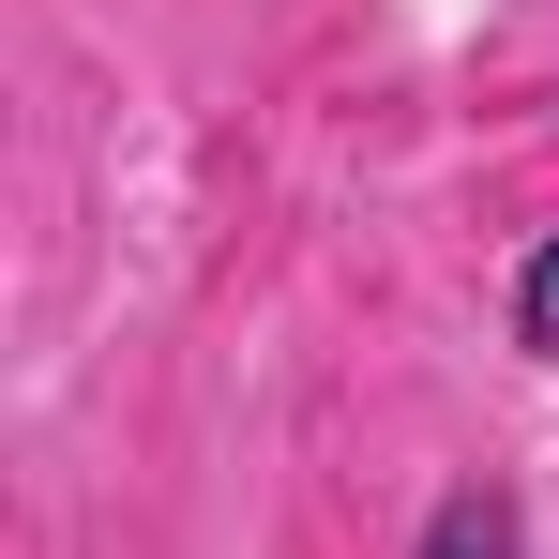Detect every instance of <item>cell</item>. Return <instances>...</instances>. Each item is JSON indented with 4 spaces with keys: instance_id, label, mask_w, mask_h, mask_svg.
<instances>
[{
    "instance_id": "6da1fadb",
    "label": "cell",
    "mask_w": 559,
    "mask_h": 559,
    "mask_svg": "<svg viewBox=\"0 0 559 559\" xmlns=\"http://www.w3.org/2000/svg\"><path fill=\"white\" fill-rule=\"evenodd\" d=\"M408 559H530V530H514L499 484H454V499L424 514V545H408Z\"/></svg>"
},
{
    "instance_id": "7a4b0ae2",
    "label": "cell",
    "mask_w": 559,
    "mask_h": 559,
    "mask_svg": "<svg viewBox=\"0 0 559 559\" xmlns=\"http://www.w3.org/2000/svg\"><path fill=\"white\" fill-rule=\"evenodd\" d=\"M514 348H559V242H530V273H514Z\"/></svg>"
}]
</instances>
